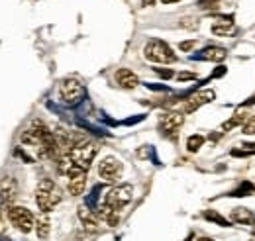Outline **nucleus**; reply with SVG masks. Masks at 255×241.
<instances>
[{
	"label": "nucleus",
	"mask_w": 255,
	"mask_h": 241,
	"mask_svg": "<svg viewBox=\"0 0 255 241\" xmlns=\"http://www.w3.org/2000/svg\"><path fill=\"white\" fill-rule=\"evenodd\" d=\"M131 198H133V186L131 184H120V186L110 188L102 198L98 216L108 214V212H118L120 214V210L131 202Z\"/></svg>",
	"instance_id": "obj_1"
},
{
	"label": "nucleus",
	"mask_w": 255,
	"mask_h": 241,
	"mask_svg": "<svg viewBox=\"0 0 255 241\" xmlns=\"http://www.w3.org/2000/svg\"><path fill=\"white\" fill-rule=\"evenodd\" d=\"M61 200H63V192L51 179H43L37 184V188H35V204L43 214H49Z\"/></svg>",
	"instance_id": "obj_2"
},
{
	"label": "nucleus",
	"mask_w": 255,
	"mask_h": 241,
	"mask_svg": "<svg viewBox=\"0 0 255 241\" xmlns=\"http://www.w3.org/2000/svg\"><path fill=\"white\" fill-rule=\"evenodd\" d=\"M143 55H145L147 61L159 63V65H171V63L177 61V55L173 53V49H171L165 41H161V39H151V41H147L145 47H143Z\"/></svg>",
	"instance_id": "obj_3"
},
{
	"label": "nucleus",
	"mask_w": 255,
	"mask_h": 241,
	"mask_svg": "<svg viewBox=\"0 0 255 241\" xmlns=\"http://www.w3.org/2000/svg\"><path fill=\"white\" fill-rule=\"evenodd\" d=\"M96 151H98V147H96L95 141L81 139L67 155H69V159H71L75 165H79L81 169L89 171V167H91V163H93V159H95Z\"/></svg>",
	"instance_id": "obj_4"
},
{
	"label": "nucleus",
	"mask_w": 255,
	"mask_h": 241,
	"mask_svg": "<svg viewBox=\"0 0 255 241\" xmlns=\"http://www.w3.org/2000/svg\"><path fill=\"white\" fill-rule=\"evenodd\" d=\"M8 220L22 234H30L32 230H35V218H33L32 212L24 208V206H10L8 208Z\"/></svg>",
	"instance_id": "obj_5"
},
{
	"label": "nucleus",
	"mask_w": 255,
	"mask_h": 241,
	"mask_svg": "<svg viewBox=\"0 0 255 241\" xmlns=\"http://www.w3.org/2000/svg\"><path fill=\"white\" fill-rule=\"evenodd\" d=\"M59 94L63 98V102L67 104H77L83 96H85V87L79 79H73V77H67L61 81L59 85Z\"/></svg>",
	"instance_id": "obj_6"
},
{
	"label": "nucleus",
	"mask_w": 255,
	"mask_h": 241,
	"mask_svg": "<svg viewBox=\"0 0 255 241\" xmlns=\"http://www.w3.org/2000/svg\"><path fill=\"white\" fill-rule=\"evenodd\" d=\"M98 177L106 182H116L122 177V163L116 157H104L98 163Z\"/></svg>",
	"instance_id": "obj_7"
},
{
	"label": "nucleus",
	"mask_w": 255,
	"mask_h": 241,
	"mask_svg": "<svg viewBox=\"0 0 255 241\" xmlns=\"http://www.w3.org/2000/svg\"><path fill=\"white\" fill-rule=\"evenodd\" d=\"M185 116L179 114V112H167V114H161L159 118V129L161 133L165 135H175L179 131V127L183 125Z\"/></svg>",
	"instance_id": "obj_8"
},
{
	"label": "nucleus",
	"mask_w": 255,
	"mask_h": 241,
	"mask_svg": "<svg viewBox=\"0 0 255 241\" xmlns=\"http://www.w3.org/2000/svg\"><path fill=\"white\" fill-rule=\"evenodd\" d=\"M214 91H200L196 92V94H192L189 100H185V106H183V112L185 114H191L194 110H198L200 106H204V104H208L210 100H214Z\"/></svg>",
	"instance_id": "obj_9"
},
{
	"label": "nucleus",
	"mask_w": 255,
	"mask_h": 241,
	"mask_svg": "<svg viewBox=\"0 0 255 241\" xmlns=\"http://www.w3.org/2000/svg\"><path fill=\"white\" fill-rule=\"evenodd\" d=\"M114 79H116L118 87H122V89H126V91H131V89H135V87L139 85L137 75H135L133 71H129V69H118L116 75H114Z\"/></svg>",
	"instance_id": "obj_10"
},
{
	"label": "nucleus",
	"mask_w": 255,
	"mask_h": 241,
	"mask_svg": "<svg viewBox=\"0 0 255 241\" xmlns=\"http://www.w3.org/2000/svg\"><path fill=\"white\" fill-rule=\"evenodd\" d=\"M79 220L83 222L85 230H89V232H98V228H100V216L96 212L89 210L87 206L79 208Z\"/></svg>",
	"instance_id": "obj_11"
},
{
	"label": "nucleus",
	"mask_w": 255,
	"mask_h": 241,
	"mask_svg": "<svg viewBox=\"0 0 255 241\" xmlns=\"http://www.w3.org/2000/svg\"><path fill=\"white\" fill-rule=\"evenodd\" d=\"M16 196H18V184H16L14 179H6V181L2 182V186H0V200H2V204L10 208V204L16 200Z\"/></svg>",
	"instance_id": "obj_12"
},
{
	"label": "nucleus",
	"mask_w": 255,
	"mask_h": 241,
	"mask_svg": "<svg viewBox=\"0 0 255 241\" xmlns=\"http://www.w3.org/2000/svg\"><path fill=\"white\" fill-rule=\"evenodd\" d=\"M250 118H252V116H250V112H248V108H246V106H244V108H240V110H236V114L232 116V120H228V121H224L222 123V133L224 131H232V129H234V127H238V125L242 127V125L250 120Z\"/></svg>",
	"instance_id": "obj_13"
},
{
	"label": "nucleus",
	"mask_w": 255,
	"mask_h": 241,
	"mask_svg": "<svg viewBox=\"0 0 255 241\" xmlns=\"http://www.w3.org/2000/svg\"><path fill=\"white\" fill-rule=\"evenodd\" d=\"M230 218H232V222L242 224V226H254L255 224V214L248 208H234Z\"/></svg>",
	"instance_id": "obj_14"
},
{
	"label": "nucleus",
	"mask_w": 255,
	"mask_h": 241,
	"mask_svg": "<svg viewBox=\"0 0 255 241\" xmlns=\"http://www.w3.org/2000/svg\"><path fill=\"white\" fill-rule=\"evenodd\" d=\"M226 57H228V51H226L224 47H206V49L198 55V59L212 61V63H222Z\"/></svg>",
	"instance_id": "obj_15"
},
{
	"label": "nucleus",
	"mask_w": 255,
	"mask_h": 241,
	"mask_svg": "<svg viewBox=\"0 0 255 241\" xmlns=\"http://www.w3.org/2000/svg\"><path fill=\"white\" fill-rule=\"evenodd\" d=\"M85 186H87V173L77 175V177H71V179H69V184H67L71 196H81V194L85 192Z\"/></svg>",
	"instance_id": "obj_16"
},
{
	"label": "nucleus",
	"mask_w": 255,
	"mask_h": 241,
	"mask_svg": "<svg viewBox=\"0 0 255 241\" xmlns=\"http://www.w3.org/2000/svg\"><path fill=\"white\" fill-rule=\"evenodd\" d=\"M49 232H51V224H49V218L43 214L35 220V234L39 240H47L49 238Z\"/></svg>",
	"instance_id": "obj_17"
},
{
	"label": "nucleus",
	"mask_w": 255,
	"mask_h": 241,
	"mask_svg": "<svg viewBox=\"0 0 255 241\" xmlns=\"http://www.w3.org/2000/svg\"><path fill=\"white\" fill-rule=\"evenodd\" d=\"M204 141H206V139H204V135L194 133V135H191V137L187 139V149L191 151V153H196V151L204 145Z\"/></svg>",
	"instance_id": "obj_18"
},
{
	"label": "nucleus",
	"mask_w": 255,
	"mask_h": 241,
	"mask_svg": "<svg viewBox=\"0 0 255 241\" xmlns=\"http://www.w3.org/2000/svg\"><path fill=\"white\" fill-rule=\"evenodd\" d=\"M212 33L214 35H234L236 33V26L234 24H214L212 26Z\"/></svg>",
	"instance_id": "obj_19"
},
{
	"label": "nucleus",
	"mask_w": 255,
	"mask_h": 241,
	"mask_svg": "<svg viewBox=\"0 0 255 241\" xmlns=\"http://www.w3.org/2000/svg\"><path fill=\"white\" fill-rule=\"evenodd\" d=\"M242 133L244 135H255V114L242 125Z\"/></svg>",
	"instance_id": "obj_20"
},
{
	"label": "nucleus",
	"mask_w": 255,
	"mask_h": 241,
	"mask_svg": "<svg viewBox=\"0 0 255 241\" xmlns=\"http://www.w3.org/2000/svg\"><path fill=\"white\" fill-rule=\"evenodd\" d=\"M222 0H198V8L202 10H216Z\"/></svg>",
	"instance_id": "obj_21"
},
{
	"label": "nucleus",
	"mask_w": 255,
	"mask_h": 241,
	"mask_svg": "<svg viewBox=\"0 0 255 241\" xmlns=\"http://www.w3.org/2000/svg\"><path fill=\"white\" fill-rule=\"evenodd\" d=\"M181 26H183L185 30H196V28H198V22H196V18H191V16H189V18H183V20H181Z\"/></svg>",
	"instance_id": "obj_22"
},
{
	"label": "nucleus",
	"mask_w": 255,
	"mask_h": 241,
	"mask_svg": "<svg viewBox=\"0 0 255 241\" xmlns=\"http://www.w3.org/2000/svg\"><path fill=\"white\" fill-rule=\"evenodd\" d=\"M196 43H198V41H196V39H189V41H181V43H179V49H181V51H185V53H187V51H191L192 47H194V45H196Z\"/></svg>",
	"instance_id": "obj_23"
},
{
	"label": "nucleus",
	"mask_w": 255,
	"mask_h": 241,
	"mask_svg": "<svg viewBox=\"0 0 255 241\" xmlns=\"http://www.w3.org/2000/svg\"><path fill=\"white\" fill-rule=\"evenodd\" d=\"M155 73H157L159 77H163V79H173V77H175V73H173L171 69H155Z\"/></svg>",
	"instance_id": "obj_24"
},
{
	"label": "nucleus",
	"mask_w": 255,
	"mask_h": 241,
	"mask_svg": "<svg viewBox=\"0 0 255 241\" xmlns=\"http://www.w3.org/2000/svg\"><path fill=\"white\" fill-rule=\"evenodd\" d=\"M196 75H192V73H181L179 75V81H189V79H194Z\"/></svg>",
	"instance_id": "obj_25"
},
{
	"label": "nucleus",
	"mask_w": 255,
	"mask_h": 241,
	"mask_svg": "<svg viewBox=\"0 0 255 241\" xmlns=\"http://www.w3.org/2000/svg\"><path fill=\"white\" fill-rule=\"evenodd\" d=\"M196 241H216V240H212V238H198Z\"/></svg>",
	"instance_id": "obj_26"
},
{
	"label": "nucleus",
	"mask_w": 255,
	"mask_h": 241,
	"mask_svg": "<svg viewBox=\"0 0 255 241\" xmlns=\"http://www.w3.org/2000/svg\"><path fill=\"white\" fill-rule=\"evenodd\" d=\"M163 4H173V2H179V0H161Z\"/></svg>",
	"instance_id": "obj_27"
},
{
	"label": "nucleus",
	"mask_w": 255,
	"mask_h": 241,
	"mask_svg": "<svg viewBox=\"0 0 255 241\" xmlns=\"http://www.w3.org/2000/svg\"><path fill=\"white\" fill-rule=\"evenodd\" d=\"M143 4L147 6V4H153V0H143Z\"/></svg>",
	"instance_id": "obj_28"
}]
</instances>
